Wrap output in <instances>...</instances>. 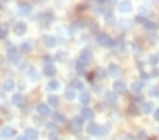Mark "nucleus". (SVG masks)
I'll list each match as a JSON object with an SVG mask.
<instances>
[{
	"mask_svg": "<svg viewBox=\"0 0 159 140\" xmlns=\"http://www.w3.org/2000/svg\"><path fill=\"white\" fill-rule=\"evenodd\" d=\"M105 21H107V24H110V26H112L113 23H115V18H113V15H112V13H105Z\"/></svg>",
	"mask_w": 159,
	"mask_h": 140,
	"instance_id": "473e14b6",
	"label": "nucleus"
},
{
	"mask_svg": "<svg viewBox=\"0 0 159 140\" xmlns=\"http://www.w3.org/2000/svg\"><path fill=\"white\" fill-rule=\"evenodd\" d=\"M8 56H10L11 64H19V62H21V58H19L18 53H11V54H8Z\"/></svg>",
	"mask_w": 159,
	"mask_h": 140,
	"instance_id": "c756f323",
	"label": "nucleus"
},
{
	"mask_svg": "<svg viewBox=\"0 0 159 140\" xmlns=\"http://www.w3.org/2000/svg\"><path fill=\"white\" fill-rule=\"evenodd\" d=\"M37 111L41 115V116H48L51 113V110H50V107H48L46 103H38L37 105Z\"/></svg>",
	"mask_w": 159,
	"mask_h": 140,
	"instance_id": "f8f14e48",
	"label": "nucleus"
},
{
	"mask_svg": "<svg viewBox=\"0 0 159 140\" xmlns=\"http://www.w3.org/2000/svg\"><path fill=\"white\" fill-rule=\"evenodd\" d=\"M75 70H77L78 75H85V73H86V64L78 59V61H77V65H75Z\"/></svg>",
	"mask_w": 159,
	"mask_h": 140,
	"instance_id": "4468645a",
	"label": "nucleus"
},
{
	"mask_svg": "<svg viewBox=\"0 0 159 140\" xmlns=\"http://www.w3.org/2000/svg\"><path fill=\"white\" fill-rule=\"evenodd\" d=\"M3 89L5 91H13V89H15V81H13V80H6L3 83Z\"/></svg>",
	"mask_w": 159,
	"mask_h": 140,
	"instance_id": "bb28decb",
	"label": "nucleus"
},
{
	"mask_svg": "<svg viewBox=\"0 0 159 140\" xmlns=\"http://www.w3.org/2000/svg\"><path fill=\"white\" fill-rule=\"evenodd\" d=\"M113 48H115V51L116 53H123V50H124V40L123 38H118V40H115V43H113Z\"/></svg>",
	"mask_w": 159,
	"mask_h": 140,
	"instance_id": "dca6fc26",
	"label": "nucleus"
},
{
	"mask_svg": "<svg viewBox=\"0 0 159 140\" xmlns=\"http://www.w3.org/2000/svg\"><path fill=\"white\" fill-rule=\"evenodd\" d=\"M30 48H32V45L29 43V41H26V43H22V45H21V51L29 53V51H30Z\"/></svg>",
	"mask_w": 159,
	"mask_h": 140,
	"instance_id": "72a5a7b5",
	"label": "nucleus"
},
{
	"mask_svg": "<svg viewBox=\"0 0 159 140\" xmlns=\"http://www.w3.org/2000/svg\"><path fill=\"white\" fill-rule=\"evenodd\" d=\"M18 6H19V13H21V15H29V13L32 11V5L27 3V2H21Z\"/></svg>",
	"mask_w": 159,
	"mask_h": 140,
	"instance_id": "9d476101",
	"label": "nucleus"
},
{
	"mask_svg": "<svg viewBox=\"0 0 159 140\" xmlns=\"http://www.w3.org/2000/svg\"><path fill=\"white\" fill-rule=\"evenodd\" d=\"M92 110L91 108H83V111H81V118L83 120H92Z\"/></svg>",
	"mask_w": 159,
	"mask_h": 140,
	"instance_id": "412c9836",
	"label": "nucleus"
},
{
	"mask_svg": "<svg viewBox=\"0 0 159 140\" xmlns=\"http://www.w3.org/2000/svg\"><path fill=\"white\" fill-rule=\"evenodd\" d=\"M154 120H156V121H159V108L156 110V113H154Z\"/></svg>",
	"mask_w": 159,
	"mask_h": 140,
	"instance_id": "de8ad7c7",
	"label": "nucleus"
},
{
	"mask_svg": "<svg viewBox=\"0 0 159 140\" xmlns=\"http://www.w3.org/2000/svg\"><path fill=\"white\" fill-rule=\"evenodd\" d=\"M142 111L143 113H151V111H153V105L150 102H143L142 103Z\"/></svg>",
	"mask_w": 159,
	"mask_h": 140,
	"instance_id": "a878e982",
	"label": "nucleus"
},
{
	"mask_svg": "<svg viewBox=\"0 0 159 140\" xmlns=\"http://www.w3.org/2000/svg\"><path fill=\"white\" fill-rule=\"evenodd\" d=\"M43 73H45L46 76H54V75H56V67H54L53 64H50V65H45V68H43Z\"/></svg>",
	"mask_w": 159,
	"mask_h": 140,
	"instance_id": "2eb2a0df",
	"label": "nucleus"
},
{
	"mask_svg": "<svg viewBox=\"0 0 159 140\" xmlns=\"http://www.w3.org/2000/svg\"><path fill=\"white\" fill-rule=\"evenodd\" d=\"M129 115H139V110L132 105V107H129Z\"/></svg>",
	"mask_w": 159,
	"mask_h": 140,
	"instance_id": "58836bf2",
	"label": "nucleus"
},
{
	"mask_svg": "<svg viewBox=\"0 0 159 140\" xmlns=\"http://www.w3.org/2000/svg\"><path fill=\"white\" fill-rule=\"evenodd\" d=\"M81 124H83V118L81 116L73 118V120H70V123H68V131L78 134V132L81 131Z\"/></svg>",
	"mask_w": 159,
	"mask_h": 140,
	"instance_id": "f257e3e1",
	"label": "nucleus"
},
{
	"mask_svg": "<svg viewBox=\"0 0 159 140\" xmlns=\"http://www.w3.org/2000/svg\"><path fill=\"white\" fill-rule=\"evenodd\" d=\"M43 43L48 48H54V46H56V43H57V40L54 38L53 35H45V37H43Z\"/></svg>",
	"mask_w": 159,
	"mask_h": 140,
	"instance_id": "ddd939ff",
	"label": "nucleus"
},
{
	"mask_svg": "<svg viewBox=\"0 0 159 140\" xmlns=\"http://www.w3.org/2000/svg\"><path fill=\"white\" fill-rule=\"evenodd\" d=\"M105 102L110 105H115L116 103V94L115 93H107L105 94Z\"/></svg>",
	"mask_w": 159,
	"mask_h": 140,
	"instance_id": "a211bd4d",
	"label": "nucleus"
},
{
	"mask_svg": "<svg viewBox=\"0 0 159 140\" xmlns=\"http://www.w3.org/2000/svg\"><path fill=\"white\" fill-rule=\"evenodd\" d=\"M150 96H151V97H157V96H159V89H157V88H151V89H150Z\"/></svg>",
	"mask_w": 159,
	"mask_h": 140,
	"instance_id": "e433bc0d",
	"label": "nucleus"
},
{
	"mask_svg": "<svg viewBox=\"0 0 159 140\" xmlns=\"http://www.w3.org/2000/svg\"><path fill=\"white\" fill-rule=\"evenodd\" d=\"M108 131H110V126H105V128H102V134H107Z\"/></svg>",
	"mask_w": 159,
	"mask_h": 140,
	"instance_id": "c03bdc74",
	"label": "nucleus"
},
{
	"mask_svg": "<svg viewBox=\"0 0 159 140\" xmlns=\"http://www.w3.org/2000/svg\"><path fill=\"white\" fill-rule=\"evenodd\" d=\"M121 27H123V29H129L130 23H129V21H121Z\"/></svg>",
	"mask_w": 159,
	"mask_h": 140,
	"instance_id": "a19ab883",
	"label": "nucleus"
},
{
	"mask_svg": "<svg viewBox=\"0 0 159 140\" xmlns=\"http://www.w3.org/2000/svg\"><path fill=\"white\" fill-rule=\"evenodd\" d=\"M48 103H50V107H57V105H59V99L56 96H50V97H48Z\"/></svg>",
	"mask_w": 159,
	"mask_h": 140,
	"instance_id": "c85d7f7f",
	"label": "nucleus"
},
{
	"mask_svg": "<svg viewBox=\"0 0 159 140\" xmlns=\"http://www.w3.org/2000/svg\"><path fill=\"white\" fill-rule=\"evenodd\" d=\"M6 33H8V30H6V27L0 26V40H3L6 37Z\"/></svg>",
	"mask_w": 159,
	"mask_h": 140,
	"instance_id": "c9c22d12",
	"label": "nucleus"
},
{
	"mask_svg": "<svg viewBox=\"0 0 159 140\" xmlns=\"http://www.w3.org/2000/svg\"><path fill=\"white\" fill-rule=\"evenodd\" d=\"M157 61H159V56H151V58H150V64L151 65H156Z\"/></svg>",
	"mask_w": 159,
	"mask_h": 140,
	"instance_id": "4c0bfd02",
	"label": "nucleus"
},
{
	"mask_svg": "<svg viewBox=\"0 0 159 140\" xmlns=\"http://www.w3.org/2000/svg\"><path fill=\"white\" fill-rule=\"evenodd\" d=\"M80 102L83 105H88L89 102H91V96H89V93H81L80 94Z\"/></svg>",
	"mask_w": 159,
	"mask_h": 140,
	"instance_id": "4be33fe9",
	"label": "nucleus"
},
{
	"mask_svg": "<svg viewBox=\"0 0 159 140\" xmlns=\"http://www.w3.org/2000/svg\"><path fill=\"white\" fill-rule=\"evenodd\" d=\"M0 137L2 138H13L15 137V129L13 128H3L0 131Z\"/></svg>",
	"mask_w": 159,
	"mask_h": 140,
	"instance_id": "6e6552de",
	"label": "nucleus"
},
{
	"mask_svg": "<svg viewBox=\"0 0 159 140\" xmlns=\"http://www.w3.org/2000/svg\"><path fill=\"white\" fill-rule=\"evenodd\" d=\"M88 132L92 134V135H99V134H102V128L99 124H95V123H91L88 126Z\"/></svg>",
	"mask_w": 159,
	"mask_h": 140,
	"instance_id": "1a4fd4ad",
	"label": "nucleus"
},
{
	"mask_svg": "<svg viewBox=\"0 0 159 140\" xmlns=\"http://www.w3.org/2000/svg\"><path fill=\"white\" fill-rule=\"evenodd\" d=\"M51 21H53V13H51V11H48V13H43V15H40V23H43V27H48Z\"/></svg>",
	"mask_w": 159,
	"mask_h": 140,
	"instance_id": "423d86ee",
	"label": "nucleus"
},
{
	"mask_svg": "<svg viewBox=\"0 0 159 140\" xmlns=\"http://www.w3.org/2000/svg\"><path fill=\"white\" fill-rule=\"evenodd\" d=\"M70 88H72L73 91H75V89H83V83H81L78 78H77V80H72V81H70Z\"/></svg>",
	"mask_w": 159,
	"mask_h": 140,
	"instance_id": "393cba45",
	"label": "nucleus"
},
{
	"mask_svg": "<svg viewBox=\"0 0 159 140\" xmlns=\"http://www.w3.org/2000/svg\"><path fill=\"white\" fill-rule=\"evenodd\" d=\"M153 75H154V76H159V70H157V68H154V72H153Z\"/></svg>",
	"mask_w": 159,
	"mask_h": 140,
	"instance_id": "8fccbe9b",
	"label": "nucleus"
},
{
	"mask_svg": "<svg viewBox=\"0 0 159 140\" xmlns=\"http://www.w3.org/2000/svg\"><path fill=\"white\" fill-rule=\"evenodd\" d=\"M107 72H108L110 76H115V78H116V76H119V75L123 73V70H121V67H118L116 64H112V65H108V70H107Z\"/></svg>",
	"mask_w": 159,
	"mask_h": 140,
	"instance_id": "39448f33",
	"label": "nucleus"
},
{
	"mask_svg": "<svg viewBox=\"0 0 159 140\" xmlns=\"http://www.w3.org/2000/svg\"><path fill=\"white\" fill-rule=\"evenodd\" d=\"M50 140H59V137L54 135V134H51V135H50Z\"/></svg>",
	"mask_w": 159,
	"mask_h": 140,
	"instance_id": "09e8293b",
	"label": "nucleus"
},
{
	"mask_svg": "<svg viewBox=\"0 0 159 140\" xmlns=\"http://www.w3.org/2000/svg\"><path fill=\"white\" fill-rule=\"evenodd\" d=\"M130 89L134 91V93H142V89H143V83L142 81H135V83H132V86H130Z\"/></svg>",
	"mask_w": 159,
	"mask_h": 140,
	"instance_id": "5701e85b",
	"label": "nucleus"
},
{
	"mask_svg": "<svg viewBox=\"0 0 159 140\" xmlns=\"http://www.w3.org/2000/svg\"><path fill=\"white\" fill-rule=\"evenodd\" d=\"M94 73H95V75H97V76H100V78H102V76H105V73H108V72H107V70H105V68H102V67H99V68H97V70H95V72H94Z\"/></svg>",
	"mask_w": 159,
	"mask_h": 140,
	"instance_id": "f704fd0d",
	"label": "nucleus"
},
{
	"mask_svg": "<svg viewBox=\"0 0 159 140\" xmlns=\"http://www.w3.org/2000/svg\"><path fill=\"white\" fill-rule=\"evenodd\" d=\"M113 88H115V93H124L126 91V85L123 81H115Z\"/></svg>",
	"mask_w": 159,
	"mask_h": 140,
	"instance_id": "aec40b11",
	"label": "nucleus"
},
{
	"mask_svg": "<svg viewBox=\"0 0 159 140\" xmlns=\"http://www.w3.org/2000/svg\"><path fill=\"white\" fill-rule=\"evenodd\" d=\"M27 72H29V73H30V78H32L33 81H35V80H38V75H37V70H35V68H33V67H29V70H27Z\"/></svg>",
	"mask_w": 159,
	"mask_h": 140,
	"instance_id": "2f4dec72",
	"label": "nucleus"
},
{
	"mask_svg": "<svg viewBox=\"0 0 159 140\" xmlns=\"http://www.w3.org/2000/svg\"><path fill=\"white\" fill-rule=\"evenodd\" d=\"M13 103H15V105H18V107H21V105H22L24 103V97L22 96H21V94H15V96H13Z\"/></svg>",
	"mask_w": 159,
	"mask_h": 140,
	"instance_id": "b1692460",
	"label": "nucleus"
},
{
	"mask_svg": "<svg viewBox=\"0 0 159 140\" xmlns=\"http://www.w3.org/2000/svg\"><path fill=\"white\" fill-rule=\"evenodd\" d=\"M15 33L16 35H24L26 33V30H27V24L24 23V21H19V23H16L15 24Z\"/></svg>",
	"mask_w": 159,
	"mask_h": 140,
	"instance_id": "20e7f679",
	"label": "nucleus"
},
{
	"mask_svg": "<svg viewBox=\"0 0 159 140\" xmlns=\"http://www.w3.org/2000/svg\"><path fill=\"white\" fill-rule=\"evenodd\" d=\"M24 137H26L27 140H37V138H38V132H37V129L29 128V129H26Z\"/></svg>",
	"mask_w": 159,
	"mask_h": 140,
	"instance_id": "9b49d317",
	"label": "nucleus"
},
{
	"mask_svg": "<svg viewBox=\"0 0 159 140\" xmlns=\"http://www.w3.org/2000/svg\"><path fill=\"white\" fill-rule=\"evenodd\" d=\"M48 129L56 132V131H57V124H56V123H50V124H48Z\"/></svg>",
	"mask_w": 159,
	"mask_h": 140,
	"instance_id": "ea45409f",
	"label": "nucleus"
},
{
	"mask_svg": "<svg viewBox=\"0 0 159 140\" xmlns=\"http://www.w3.org/2000/svg\"><path fill=\"white\" fill-rule=\"evenodd\" d=\"M94 76H95V73H88V80H89V81H92V80H94Z\"/></svg>",
	"mask_w": 159,
	"mask_h": 140,
	"instance_id": "a18cd8bd",
	"label": "nucleus"
},
{
	"mask_svg": "<svg viewBox=\"0 0 159 140\" xmlns=\"http://www.w3.org/2000/svg\"><path fill=\"white\" fill-rule=\"evenodd\" d=\"M67 120H65V116L64 115H60V113H53V123H59V124H64Z\"/></svg>",
	"mask_w": 159,
	"mask_h": 140,
	"instance_id": "f3484780",
	"label": "nucleus"
},
{
	"mask_svg": "<svg viewBox=\"0 0 159 140\" xmlns=\"http://www.w3.org/2000/svg\"><path fill=\"white\" fill-rule=\"evenodd\" d=\"M119 10L123 13H129L130 10H132V3H130V2H121L119 3Z\"/></svg>",
	"mask_w": 159,
	"mask_h": 140,
	"instance_id": "6ab92c4d",
	"label": "nucleus"
},
{
	"mask_svg": "<svg viewBox=\"0 0 159 140\" xmlns=\"http://www.w3.org/2000/svg\"><path fill=\"white\" fill-rule=\"evenodd\" d=\"M97 41H99V45H102V46H108V48H113V43H115V41L110 38L107 33H99Z\"/></svg>",
	"mask_w": 159,
	"mask_h": 140,
	"instance_id": "f03ea898",
	"label": "nucleus"
},
{
	"mask_svg": "<svg viewBox=\"0 0 159 140\" xmlns=\"http://www.w3.org/2000/svg\"><path fill=\"white\" fill-rule=\"evenodd\" d=\"M140 15H142V16H148L150 13H148V10H143V8H142V10H140Z\"/></svg>",
	"mask_w": 159,
	"mask_h": 140,
	"instance_id": "37998d69",
	"label": "nucleus"
},
{
	"mask_svg": "<svg viewBox=\"0 0 159 140\" xmlns=\"http://www.w3.org/2000/svg\"><path fill=\"white\" fill-rule=\"evenodd\" d=\"M46 89H50V91H56V89H59V81H56V80H51L50 83H48Z\"/></svg>",
	"mask_w": 159,
	"mask_h": 140,
	"instance_id": "cd10ccee",
	"label": "nucleus"
},
{
	"mask_svg": "<svg viewBox=\"0 0 159 140\" xmlns=\"http://www.w3.org/2000/svg\"><path fill=\"white\" fill-rule=\"evenodd\" d=\"M137 21H139V23H142L143 27H145V29H148V30H154V29H156V24H154V23H151V21L145 19V18H142V16L137 18Z\"/></svg>",
	"mask_w": 159,
	"mask_h": 140,
	"instance_id": "0eeeda50",
	"label": "nucleus"
},
{
	"mask_svg": "<svg viewBox=\"0 0 159 140\" xmlns=\"http://www.w3.org/2000/svg\"><path fill=\"white\" fill-rule=\"evenodd\" d=\"M80 61L85 62V64L88 65L89 62L92 61V53H91V50H83L81 54H80Z\"/></svg>",
	"mask_w": 159,
	"mask_h": 140,
	"instance_id": "7ed1b4c3",
	"label": "nucleus"
},
{
	"mask_svg": "<svg viewBox=\"0 0 159 140\" xmlns=\"http://www.w3.org/2000/svg\"><path fill=\"white\" fill-rule=\"evenodd\" d=\"M140 75H142V80H143V81H145V80H148V78H150V75H148V73H145V72H142Z\"/></svg>",
	"mask_w": 159,
	"mask_h": 140,
	"instance_id": "79ce46f5",
	"label": "nucleus"
},
{
	"mask_svg": "<svg viewBox=\"0 0 159 140\" xmlns=\"http://www.w3.org/2000/svg\"><path fill=\"white\" fill-rule=\"evenodd\" d=\"M75 97H77V94H75V91H73V89H67V91H65V99L73 100Z\"/></svg>",
	"mask_w": 159,
	"mask_h": 140,
	"instance_id": "7c9ffc66",
	"label": "nucleus"
},
{
	"mask_svg": "<svg viewBox=\"0 0 159 140\" xmlns=\"http://www.w3.org/2000/svg\"><path fill=\"white\" fill-rule=\"evenodd\" d=\"M78 27H80V29L83 27V23H81V21H80V23H75V29H78Z\"/></svg>",
	"mask_w": 159,
	"mask_h": 140,
	"instance_id": "49530a36",
	"label": "nucleus"
}]
</instances>
